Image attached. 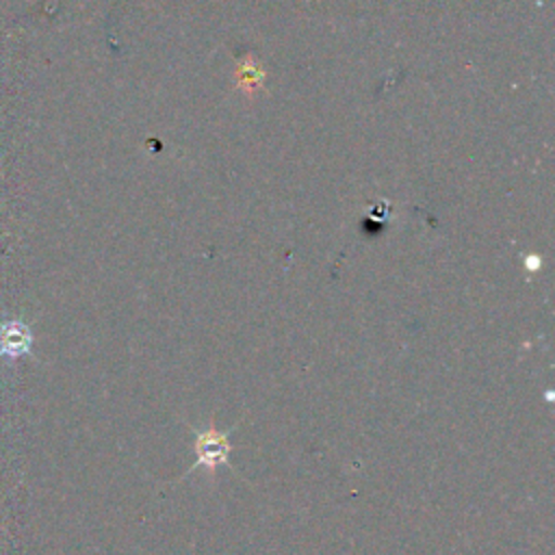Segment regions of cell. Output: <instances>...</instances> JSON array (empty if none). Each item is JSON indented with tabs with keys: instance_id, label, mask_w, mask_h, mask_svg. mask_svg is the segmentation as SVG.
<instances>
[{
	"instance_id": "2",
	"label": "cell",
	"mask_w": 555,
	"mask_h": 555,
	"mask_svg": "<svg viewBox=\"0 0 555 555\" xmlns=\"http://www.w3.org/2000/svg\"><path fill=\"white\" fill-rule=\"evenodd\" d=\"M0 353H9V356H22L28 351L30 347V334L28 327L22 323H9L2 330L0 336Z\"/></svg>"
},
{
	"instance_id": "1",
	"label": "cell",
	"mask_w": 555,
	"mask_h": 555,
	"mask_svg": "<svg viewBox=\"0 0 555 555\" xmlns=\"http://www.w3.org/2000/svg\"><path fill=\"white\" fill-rule=\"evenodd\" d=\"M193 451H195V462L184 475H191L197 468H206L208 473H215L221 466H230V451H232L230 431H221L212 425L195 429Z\"/></svg>"
}]
</instances>
